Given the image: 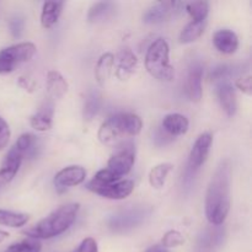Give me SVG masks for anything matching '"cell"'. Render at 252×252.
<instances>
[{"mask_svg":"<svg viewBox=\"0 0 252 252\" xmlns=\"http://www.w3.org/2000/svg\"><path fill=\"white\" fill-rule=\"evenodd\" d=\"M231 167L224 160L212 176L206 194V216L211 225H221L230 209Z\"/></svg>","mask_w":252,"mask_h":252,"instance_id":"1","label":"cell"},{"mask_svg":"<svg viewBox=\"0 0 252 252\" xmlns=\"http://www.w3.org/2000/svg\"><path fill=\"white\" fill-rule=\"evenodd\" d=\"M202 79H203V65L199 62H193L189 66L186 80H185V93L187 97L193 102H199L202 98Z\"/></svg>","mask_w":252,"mask_h":252,"instance_id":"8","label":"cell"},{"mask_svg":"<svg viewBox=\"0 0 252 252\" xmlns=\"http://www.w3.org/2000/svg\"><path fill=\"white\" fill-rule=\"evenodd\" d=\"M22 160H24V158H22L21 153L16 148L12 147L7 153L1 167H0V187L10 184L14 180V177L19 172Z\"/></svg>","mask_w":252,"mask_h":252,"instance_id":"12","label":"cell"},{"mask_svg":"<svg viewBox=\"0 0 252 252\" xmlns=\"http://www.w3.org/2000/svg\"><path fill=\"white\" fill-rule=\"evenodd\" d=\"M69 85L59 71L51 70L47 74V90L53 98H62L68 93Z\"/></svg>","mask_w":252,"mask_h":252,"instance_id":"19","label":"cell"},{"mask_svg":"<svg viewBox=\"0 0 252 252\" xmlns=\"http://www.w3.org/2000/svg\"><path fill=\"white\" fill-rule=\"evenodd\" d=\"M170 48L166 39L157 38L145 54V68L153 78L160 81H172L175 69L170 64Z\"/></svg>","mask_w":252,"mask_h":252,"instance_id":"4","label":"cell"},{"mask_svg":"<svg viewBox=\"0 0 252 252\" xmlns=\"http://www.w3.org/2000/svg\"><path fill=\"white\" fill-rule=\"evenodd\" d=\"M134 189V182L132 180H120L115 184L100 187L94 191V193L100 194L105 198L110 199H123L129 196Z\"/></svg>","mask_w":252,"mask_h":252,"instance_id":"14","label":"cell"},{"mask_svg":"<svg viewBox=\"0 0 252 252\" xmlns=\"http://www.w3.org/2000/svg\"><path fill=\"white\" fill-rule=\"evenodd\" d=\"M19 84L25 89V90L30 91V93L34 91V89H36V84H34V81L30 78H20Z\"/></svg>","mask_w":252,"mask_h":252,"instance_id":"39","label":"cell"},{"mask_svg":"<svg viewBox=\"0 0 252 252\" xmlns=\"http://www.w3.org/2000/svg\"><path fill=\"white\" fill-rule=\"evenodd\" d=\"M42 245L39 241L33 240V239H27V240L21 241L10 245L5 250V252H41Z\"/></svg>","mask_w":252,"mask_h":252,"instance_id":"31","label":"cell"},{"mask_svg":"<svg viewBox=\"0 0 252 252\" xmlns=\"http://www.w3.org/2000/svg\"><path fill=\"white\" fill-rule=\"evenodd\" d=\"M74 252H75V251H74Z\"/></svg>","mask_w":252,"mask_h":252,"instance_id":"42","label":"cell"},{"mask_svg":"<svg viewBox=\"0 0 252 252\" xmlns=\"http://www.w3.org/2000/svg\"><path fill=\"white\" fill-rule=\"evenodd\" d=\"M52 117H53V110L51 106H46L37 113H34L33 116H31L30 125L38 132H46V130L51 129L52 125H53Z\"/></svg>","mask_w":252,"mask_h":252,"instance_id":"24","label":"cell"},{"mask_svg":"<svg viewBox=\"0 0 252 252\" xmlns=\"http://www.w3.org/2000/svg\"><path fill=\"white\" fill-rule=\"evenodd\" d=\"M212 143H213V137L209 133H203V134L197 138L191 152H189V165H187L189 170L197 172L199 167L206 162L207 158L209 155Z\"/></svg>","mask_w":252,"mask_h":252,"instance_id":"9","label":"cell"},{"mask_svg":"<svg viewBox=\"0 0 252 252\" xmlns=\"http://www.w3.org/2000/svg\"><path fill=\"white\" fill-rule=\"evenodd\" d=\"M63 1H46L42 7L41 24L44 29H51L58 22L63 10Z\"/></svg>","mask_w":252,"mask_h":252,"instance_id":"20","label":"cell"},{"mask_svg":"<svg viewBox=\"0 0 252 252\" xmlns=\"http://www.w3.org/2000/svg\"><path fill=\"white\" fill-rule=\"evenodd\" d=\"M86 171L81 166H68L61 170L54 176V186L58 191H64L68 187L78 186L85 181Z\"/></svg>","mask_w":252,"mask_h":252,"instance_id":"11","label":"cell"},{"mask_svg":"<svg viewBox=\"0 0 252 252\" xmlns=\"http://www.w3.org/2000/svg\"><path fill=\"white\" fill-rule=\"evenodd\" d=\"M10 135H11V132H10L9 125H7L4 118L0 117V150L6 147L7 143H9Z\"/></svg>","mask_w":252,"mask_h":252,"instance_id":"36","label":"cell"},{"mask_svg":"<svg viewBox=\"0 0 252 252\" xmlns=\"http://www.w3.org/2000/svg\"><path fill=\"white\" fill-rule=\"evenodd\" d=\"M14 147L21 153L22 158H34L38 153L39 143L37 137H34L33 134L25 133V134L20 135Z\"/></svg>","mask_w":252,"mask_h":252,"instance_id":"23","label":"cell"},{"mask_svg":"<svg viewBox=\"0 0 252 252\" xmlns=\"http://www.w3.org/2000/svg\"><path fill=\"white\" fill-rule=\"evenodd\" d=\"M153 140H154L155 145H158V147H164V145L171 143L174 140V137L167 134L162 128H157L154 132V135H153Z\"/></svg>","mask_w":252,"mask_h":252,"instance_id":"34","label":"cell"},{"mask_svg":"<svg viewBox=\"0 0 252 252\" xmlns=\"http://www.w3.org/2000/svg\"><path fill=\"white\" fill-rule=\"evenodd\" d=\"M206 29V21H193L192 20L189 24L184 27V30L180 33V42L181 43H191L196 41L203 34Z\"/></svg>","mask_w":252,"mask_h":252,"instance_id":"26","label":"cell"},{"mask_svg":"<svg viewBox=\"0 0 252 252\" xmlns=\"http://www.w3.org/2000/svg\"><path fill=\"white\" fill-rule=\"evenodd\" d=\"M27 221H29V216L26 214L0 209V225L20 228V226H24Z\"/></svg>","mask_w":252,"mask_h":252,"instance_id":"29","label":"cell"},{"mask_svg":"<svg viewBox=\"0 0 252 252\" xmlns=\"http://www.w3.org/2000/svg\"><path fill=\"white\" fill-rule=\"evenodd\" d=\"M225 238V229L221 225H211L199 236V245L203 249H217L223 244Z\"/></svg>","mask_w":252,"mask_h":252,"instance_id":"18","label":"cell"},{"mask_svg":"<svg viewBox=\"0 0 252 252\" xmlns=\"http://www.w3.org/2000/svg\"><path fill=\"white\" fill-rule=\"evenodd\" d=\"M75 252H98L97 243L93 238L84 239Z\"/></svg>","mask_w":252,"mask_h":252,"instance_id":"37","label":"cell"},{"mask_svg":"<svg viewBox=\"0 0 252 252\" xmlns=\"http://www.w3.org/2000/svg\"><path fill=\"white\" fill-rule=\"evenodd\" d=\"M150 213L152 208L145 206H132L123 208L110 217L107 221L108 229L117 234L127 233L142 225Z\"/></svg>","mask_w":252,"mask_h":252,"instance_id":"5","label":"cell"},{"mask_svg":"<svg viewBox=\"0 0 252 252\" xmlns=\"http://www.w3.org/2000/svg\"><path fill=\"white\" fill-rule=\"evenodd\" d=\"M80 209L79 203H68L59 207L52 212L48 217L42 219L36 225L27 228L22 231L26 236L33 240L38 239H52L65 233L75 221L78 212Z\"/></svg>","mask_w":252,"mask_h":252,"instance_id":"2","label":"cell"},{"mask_svg":"<svg viewBox=\"0 0 252 252\" xmlns=\"http://www.w3.org/2000/svg\"><path fill=\"white\" fill-rule=\"evenodd\" d=\"M181 5V2L177 1L158 2L147 10V12L143 16V21L149 25H157L167 21L172 15H175V12L180 11L179 7Z\"/></svg>","mask_w":252,"mask_h":252,"instance_id":"10","label":"cell"},{"mask_svg":"<svg viewBox=\"0 0 252 252\" xmlns=\"http://www.w3.org/2000/svg\"><path fill=\"white\" fill-rule=\"evenodd\" d=\"M217 95H218L219 102H220V106L224 110V112L229 117L235 115L236 108H238V101H236L235 89L231 85L230 81H219L218 86H217Z\"/></svg>","mask_w":252,"mask_h":252,"instance_id":"13","label":"cell"},{"mask_svg":"<svg viewBox=\"0 0 252 252\" xmlns=\"http://www.w3.org/2000/svg\"><path fill=\"white\" fill-rule=\"evenodd\" d=\"M135 161V148L132 142H122L108 160L107 169L122 177L132 170Z\"/></svg>","mask_w":252,"mask_h":252,"instance_id":"7","label":"cell"},{"mask_svg":"<svg viewBox=\"0 0 252 252\" xmlns=\"http://www.w3.org/2000/svg\"><path fill=\"white\" fill-rule=\"evenodd\" d=\"M236 86H238V89H240L244 94H246V95H251L252 93L251 76L250 75L241 76V78L238 79V81H236Z\"/></svg>","mask_w":252,"mask_h":252,"instance_id":"38","label":"cell"},{"mask_svg":"<svg viewBox=\"0 0 252 252\" xmlns=\"http://www.w3.org/2000/svg\"><path fill=\"white\" fill-rule=\"evenodd\" d=\"M116 5L111 1H98L95 2L90 7L88 14V20L90 22H98L110 19L113 15Z\"/></svg>","mask_w":252,"mask_h":252,"instance_id":"25","label":"cell"},{"mask_svg":"<svg viewBox=\"0 0 252 252\" xmlns=\"http://www.w3.org/2000/svg\"><path fill=\"white\" fill-rule=\"evenodd\" d=\"M113 64H115V57L112 53H105L100 57L95 66L96 80L100 85H105L112 74Z\"/></svg>","mask_w":252,"mask_h":252,"instance_id":"22","label":"cell"},{"mask_svg":"<svg viewBox=\"0 0 252 252\" xmlns=\"http://www.w3.org/2000/svg\"><path fill=\"white\" fill-rule=\"evenodd\" d=\"M172 167H174V165L170 164V162H164V164H159L155 167H153L149 174V182L152 187L157 189H162L165 181H166L167 175L171 171Z\"/></svg>","mask_w":252,"mask_h":252,"instance_id":"27","label":"cell"},{"mask_svg":"<svg viewBox=\"0 0 252 252\" xmlns=\"http://www.w3.org/2000/svg\"><path fill=\"white\" fill-rule=\"evenodd\" d=\"M145 252H167V250L165 248H162L161 245H154L150 246Z\"/></svg>","mask_w":252,"mask_h":252,"instance_id":"40","label":"cell"},{"mask_svg":"<svg viewBox=\"0 0 252 252\" xmlns=\"http://www.w3.org/2000/svg\"><path fill=\"white\" fill-rule=\"evenodd\" d=\"M7 238H9V233L4 230H0V244H1L4 240H6Z\"/></svg>","mask_w":252,"mask_h":252,"instance_id":"41","label":"cell"},{"mask_svg":"<svg viewBox=\"0 0 252 252\" xmlns=\"http://www.w3.org/2000/svg\"><path fill=\"white\" fill-rule=\"evenodd\" d=\"M120 180H121L120 176L115 175L112 171H110L108 169L100 170V171L95 175V177H94V179L89 182L88 189H90V191L94 192L96 189H100V187L107 186V185H111V184H115V182L120 181Z\"/></svg>","mask_w":252,"mask_h":252,"instance_id":"28","label":"cell"},{"mask_svg":"<svg viewBox=\"0 0 252 252\" xmlns=\"http://www.w3.org/2000/svg\"><path fill=\"white\" fill-rule=\"evenodd\" d=\"M138 59L129 48H125L118 54V66L116 75L120 80H127L135 71Z\"/></svg>","mask_w":252,"mask_h":252,"instance_id":"16","label":"cell"},{"mask_svg":"<svg viewBox=\"0 0 252 252\" xmlns=\"http://www.w3.org/2000/svg\"><path fill=\"white\" fill-rule=\"evenodd\" d=\"M185 243V239L182 236V234L180 231L176 230H170L162 236L161 239V246L162 248H177V246H181Z\"/></svg>","mask_w":252,"mask_h":252,"instance_id":"32","label":"cell"},{"mask_svg":"<svg viewBox=\"0 0 252 252\" xmlns=\"http://www.w3.org/2000/svg\"><path fill=\"white\" fill-rule=\"evenodd\" d=\"M213 43L221 53L233 54L239 47V38L230 30H219L213 34Z\"/></svg>","mask_w":252,"mask_h":252,"instance_id":"15","label":"cell"},{"mask_svg":"<svg viewBox=\"0 0 252 252\" xmlns=\"http://www.w3.org/2000/svg\"><path fill=\"white\" fill-rule=\"evenodd\" d=\"M36 53V46L31 42H22L0 51V74L14 71L20 64L29 62Z\"/></svg>","mask_w":252,"mask_h":252,"instance_id":"6","label":"cell"},{"mask_svg":"<svg viewBox=\"0 0 252 252\" xmlns=\"http://www.w3.org/2000/svg\"><path fill=\"white\" fill-rule=\"evenodd\" d=\"M101 105H102V96H101L100 91L89 90L85 95V100H84V120L91 121L100 111Z\"/></svg>","mask_w":252,"mask_h":252,"instance_id":"21","label":"cell"},{"mask_svg":"<svg viewBox=\"0 0 252 252\" xmlns=\"http://www.w3.org/2000/svg\"><path fill=\"white\" fill-rule=\"evenodd\" d=\"M233 73V69L229 65H218L211 71L209 74V78L213 81H223L228 80V76H230V74Z\"/></svg>","mask_w":252,"mask_h":252,"instance_id":"33","label":"cell"},{"mask_svg":"<svg viewBox=\"0 0 252 252\" xmlns=\"http://www.w3.org/2000/svg\"><path fill=\"white\" fill-rule=\"evenodd\" d=\"M143 123L139 116L133 113H117L108 118L98 129V140L102 144L112 145L120 142L123 135H137L142 130Z\"/></svg>","mask_w":252,"mask_h":252,"instance_id":"3","label":"cell"},{"mask_svg":"<svg viewBox=\"0 0 252 252\" xmlns=\"http://www.w3.org/2000/svg\"><path fill=\"white\" fill-rule=\"evenodd\" d=\"M189 120L180 113H170V115L165 116L161 125L162 129L171 137L185 134L189 130Z\"/></svg>","mask_w":252,"mask_h":252,"instance_id":"17","label":"cell"},{"mask_svg":"<svg viewBox=\"0 0 252 252\" xmlns=\"http://www.w3.org/2000/svg\"><path fill=\"white\" fill-rule=\"evenodd\" d=\"M186 11L189 16L193 19V21H206L207 15L209 11V4L207 1H193L187 2Z\"/></svg>","mask_w":252,"mask_h":252,"instance_id":"30","label":"cell"},{"mask_svg":"<svg viewBox=\"0 0 252 252\" xmlns=\"http://www.w3.org/2000/svg\"><path fill=\"white\" fill-rule=\"evenodd\" d=\"M24 17L22 16H15L10 20L9 22V27H10V32L14 37H20L21 36L22 31H24Z\"/></svg>","mask_w":252,"mask_h":252,"instance_id":"35","label":"cell"}]
</instances>
